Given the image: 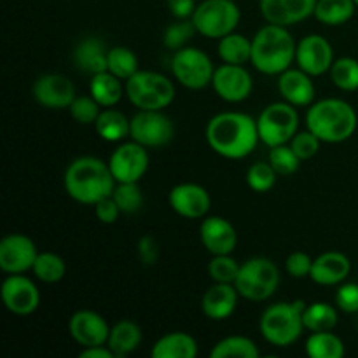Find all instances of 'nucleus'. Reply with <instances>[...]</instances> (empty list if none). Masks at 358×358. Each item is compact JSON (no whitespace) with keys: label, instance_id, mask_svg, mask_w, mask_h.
Returning <instances> with one entry per match:
<instances>
[{"label":"nucleus","instance_id":"1","mask_svg":"<svg viewBox=\"0 0 358 358\" xmlns=\"http://www.w3.org/2000/svg\"><path fill=\"white\" fill-rule=\"evenodd\" d=\"M205 138L210 149L224 159H245L261 142L257 119L245 112H219L208 121Z\"/></svg>","mask_w":358,"mask_h":358},{"label":"nucleus","instance_id":"2","mask_svg":"<svg viewBox=\"0 0 358 358\" xmlns=\"http://www.w3.org/2000/svg\"><path fill=\"white\" fill-rule=\"evenodd\" d=\"M115 178L112 175L108 161L96 156L76 157L66 166L63 175V187L73 201L80 205L94 206L100 199L114 192Z\"/></svg>","mask_w":358,"mask_h":358},{"label":"nucleus","instance_id":"3","mask_svg":"<svg viewBox=\"0 0 358 358\" xmlns=\"http://www.w3.org/2000/svg\"><path fill=\"white\" fill-rule=\"evenodd\" d=\"M297 41L287 27L266 23L252 37V66L266 76H280L296 63Z\"/></svg>","mask_w":358,"mask_h":358},{"label":"nucleus","instance_id":"4","mask_svg":"<svg viewBox=\"0 0 358 358\" xmlns=\"http://www.w3.org/2000/svg\"><path fill=\"white\" fill-rule=\"evenodd\" d=\"M357 112L341 98L313 101L306 112V128L324 143L346 142L357 131Z\"/></svg>","mask_w":358,"mask_h":358},{"label":"nucleus","instance_id":"5","mask_svg":"<svg viewBox=\"0 0 358 358\" xmlns=\"http://www.w3.org/2000/svg\"><path fill=\"white\" fill-rule=\"evenodd\" d=\"M308 304L304 301L297 299L292 303L269 304L261 315L259 320V331L261 336L273 346L278 348H287L294 345L297 339L303 336L304 329L303 313Z\"/></svg>","mask_w":358,"mask_h":358},{"label":"nucleus","instance_id":"6","mask_svg":"<svg viewBox=\"0 0 358 358\" xmlns=\"http://www.w3.org/2000/svg\"><path fill=\"white\" fill-rule=\"evenodd\" d=\"M126 98L138 110H164L175 100V84L164 73L140 69L124 83Z\"/></svg>","mask_w":358,"mask_h":358},{"label":"nucleus","instance_id":"7","mask_svg":"<svg viewBox=\"0 0 358 358\" xmlns=\"http://www.w3.org/2000/svg\"><path fill=\"white\" fill-rule=\"evenodd\" d=\"M280 282H282L280 269L271 259L250 257L241 262L234 287L243 299L252 301V303H262L275 296Z\"/></svg>","mask_w":358,"mask_h":358},{"label":"nucleus","instance_id":"8","mask_svg":"<svg viewBox=\"0 0 358 358\" xmlns=\"http://www.w3.org/2000/svg\"><path fill=\"white\" fill-rule=\"evenodd\" d=\"M240 20L241 10L234 0H203L191 16L196 31L213 41L236 31Z\"/></svg>","mask_w":358,"mask_h":358},{"label":"nucleus","instance_id":"9","mask_svg":"<svg viewBox=\"0 0 358 358\" xmlns=\"http://www.w3.org/2000/svg\"><path fill=\"white\" fill-rule=\"evenodd\" d=\"M259 138L266 147H276L289 143L299 131V112L297 107L285 100L273 101L257 117Z\"/></svg>","mask_w":358,"mask_h":358},{"label":"nucleus","instance_id":"10","mask_svg":"<svg viewBox=\"0 0 358 358\" xmlns=\"http://www.w3.org/2000/svg\"><path fill=\"white\" fill-rule=\"evenodd\" d=\"M170 66L175 80L192 91L212 86L213 73L217 69L212 58L203 49L191 48V45H185V48L175 51L171 56Z\"/></svg>","mask_w":358,"mask_h":358},{"label":"nucleus","instance_id":"11","mask_svg":"<svg viewBox=\"0 0 358 358\" xmlns=\"http://www.w3.org/2000/svg\"><path fill=\"white\" fill-rule=\"evenodd\" d=\"M175 136V124L164 110H138L129 122V138L147 149H161Z\"/></svg>","mask_w":358,"mask_h":358},{"label":"nucleus","instance_id":"12","mask_svg":"<svg viewBox=\"0 0 358 358\" xmlns=\"http://www.w3.org/2000/svg\"><path fill=\"white\" fill-rule=\"evenodd\" d=\"M108 166L115 182H140L149 170V152L142 143L121 142L108 157Z\"/></svg>","mask_w":358,"mask_h":358},{"label":"nucleus","instance_id":"13","mask_svg":"<svg viewBox=\"0 0 358 358\" xmlns=\"http://www.w3.org/2000/svg\"><path fill=\"white\" fill-rule=\"evenodd\" d=\"M0 296L6 310L16 317H30L41 306L37 285L24 275H7L0 287Z\"/></svg>","mask_w":358,"mask_h":358},{"label":"nucleus","instance_id":"14","mask_svg":"<svg viewBox=\"0 0 358 358\" xmlns=\"http://www.w3.org/2000/svg\"><path fill=\"white\" fill-rule=\"evenodd\" d=\"M212 87L220 100L227 101V103H241L250 98L252 91H254V79L245 65L222 63L215 69Z\"/></svg>","mask_w":358,"mask_h":358},{"label":"nucleus","instance_id":"15","mask_svg":"<svg viewBox=\"0 0 358 358\" xmlns=\"http://www.w3.org/2000/svg\"><path fill=\"white\" fill-rule=\"evenodd\" d=\"M38 252L27 234L13 233L0 240V269L6 275H24L31 271Z\"/></svg>","mask_w":358,"mask_h":358},{"label":"nucleus","instance_id":"16","mask_svg":"<svg viewBox=\"0 0 358 358\" xmlns=\"http://www.w3.org/2000/svg\"><path fill=\"white\" fill-rule=\"evenodd\" d=\"M34 100L41 107L49 110H63L72 105L76 94V86L72 80L63 73H44L37 77L31 87Z\"/></svg>","mask_w":358,"mask_h":358},{"label":"nucleus","instance_id":"17","mask_svg":"<svg viewBox=\"0 0 358 358\" xmlns=\"http://www.w3.org/2000/svg\"><path fill=\"white\" fill-rule=\"evenodd\" d=\"M168 203L177 215L189 220L205 219L212 208L210 192L194 182H182L171 187Z\"/></svg>","mask_w":358,"mask_h":358},{"label":"nucleus","instance_id":"18","mask_svg":"<svg viewBox=\"0 0 358 358\" xmlns=\"http://www.w3.org/2000/svg\"><path fill=\"white\" fill-rule=\"evenodd\" d=\"M334 49L331 42L318 34H310L297 42L296 65L311 77H320L331 70Z\"/></svg>","mask_w":358,"mask_h":358},{"label":"nucleus","instance_id":"19","mask_svg":"<svg viewBox=\"0 0 358 358\" xmlns=\"http://www.w3.org/2000/svg\"><path fill=\"white\" fill-rule=\"evenodd\" d=\"M69 332L70 338L80 348H87V346L107 345L108 334H110V325L96 311L79 310L70 317Z\"/></svg>","mask_w":358,"mask_h":358},{"label":"nucleus","instance_id":"20","mask_svg":"<svg viewBox=\"0 0 358 358\" xmlns=\"http://www.w3.org/2000/svg\"><path fill=\"white\" fill-rule=\"evenodd\" d=\"M317 0H259V9L266 23L292 27L313 16Z\"/></svg>","mask_w":358,"mask_h":358},{"label":"nucleus","instance_id":"21","mask_svg":"<svg viewBox=\"0 0 358 358\" xmlns=\"http://www.w3.org/2000/svg\"><path fill=\"white\" fill-rule=\"evenodd\" d=\"M199 238L205 250L212 255L233 254L238 245V233L234 226L219 215H206L201 220Z\"/></svg>","mask_w":358,"mask_h":358},{"label":"nucleus","instance_id":"22","mask_svg":"<svg viewBox=\"0 0 358 358\" xmlns=\"http://www.w3.org/2000/svg\"><path fill=\"white\" fill-rule=\"evenodd\" d=\"M278 91L287 103L294 107H310L315 101V90L313 77L301 70L299 66L282 72L278 76Z\"/></svg>","mask_w":358,"mask_h":358},{"label":"nucleus","instance_id":"23","mask_svg":"<svg viewBox=\"0 0 358 358\" xmlns=\"http://www.w3.org/2000/svg\"><path fill=\"white\" fill-rule=\"evenodd\" d=\"M238 299H240V294L234 283H213L203 294L201 311L208 320H227L236 311Z\"/></svg>","mask_w":358,"mask_h":358},{"label":"nucleus","instance_id":"24","mask_svg":"<svg viewBox=\"0 0 358 358\" xmlns=\"http://www.w3.org/2000/svg\"><path fill=\"white\" fill-rule=\"evenodd\" d=\"M352 271V261L343 252L329 250L313 259L310 278L317 285L336 287L341 285Z\"/></svg>","mask_w":358,"mask_h":358},{"label":"nucleus","instance_id":"25","mask_svg":"<svg viewBox=\"0 0 358 358\" xmlns=\"http://www.w3.org/2000/svg\"><path fill=\"white\" fill-rule=\"evenodd\" d=\"M108 48L103 38L100 37H84L73 49V63L77 69L84 73H100L107 70Z\"/></svg>","mask_w":358,"mask_h":358},{"label":"nucleus","instance_id":"26","mask_svg":"<svg viewBox=\"0 0 358 358\" xmlns=\"http://www.w3.org/2000/svg\"><path fill=\"white\" fill-rule=\"evenodd\" d=\"M152 358H194L198 355V341L187 332H170L154 343Z\"/></svg>","mask_w":358,"mask_h":358},{"label":"nucleus","instance_id":"27","mask_svg":"<svg viewBox=\"0 0 358 358\" xmlns=\"http://www.w3.org/2000/svg\"><path fill=\"white\" fill-rule=\"evenodd\" d=\"M142 329L131 320H121L110 327L107 346L114 352L115 358H124L131 355L142 345Z\"/></svg>","mask_w":358,"mask_h":358},{"label":"nucleus","instance_id":"28","mask_svg":"<svg viewBox=\"0 0 358 358\" xmlns=\"http://www.w3.org/2000/svg\"><path fill=\"white\" fill-rule=\"evenodd\" d=\"M90 94L103 108L115 107L126 94L124 80L115 77L108 70L94 73V76H91L90 80Z\"/></svg>","mask_w":358,"mask_h":358},{"label":"nucleus","instance_id":"29","mask_svg":"<svg viewBox=\"0 0 358 358\" xmlns=\"http://www.w3.org/2000/svg\"><path fill=\"white\" fill-rule=\"evenodd\" d=\"M129 122H131V119L126 117V114H122L117 108L108 107L100 112L93 126L101 140L117 143L124 142L129 136Z\"/></svg>","mask_w":358,"mask_h":358},{"label":"nucleus","instance_id":"30","mask_svg":"<svg viewBox=\"0 0 358 358\" xmlns=\"http://www.w3.org/2000/svg\"><path fill=\"white\" fill-rule=\"evenodd\" d=\"M355 10L353 0H317L313 16L325 27H341L352 20Z\"/></svg>","mask_w":358,"mask_h":358},{"label":"nucleus","instance_id":"31","mask_svg":"<svg viewBox=\"0 0 358 358\" xmlns=\"http://www.w3.org/2000/svg\"><path fill=\"white\" fill-rule=\"evenodd\" d=\"M217 52L222 63H229V65H247L252 59V41L245 37L243 34H233L226 35L219 41L217 45Z\"/></svg>","mask_w":358,"mask_h":358},{"label":"nucleus","instance_id":"32","mask_svg":"<svg viewBox=\"0 0 358 358\" xmlns=\"http://www.w3.org/2000/svg\"><path fill=\"white\" fill-rule=\"evenodd\" d=\"M304 350L311 358H343L346 352L343 339L332 331L310 332Z\"/></svg>","mask_w":358,"mask_h":358},{"label":"nucleus","instance_id":"33","mask_svg":"<svg viewBox=\"0 0 358 358\" xmlns=\"http://www.w3.org/2000/svg\"><path fill=\"white\" fill-rule=\"evenodd\" d=\"M304 329L310 332L334 331L339 322V310L336 304L313 303L308 304L303 313Z\"/></svg>","mask_w":358,"mask_h":358},{"label":"nucleus","instance_id":"34","mask_svg":"<svg viewBox=\"0 0 358 358\" xmlns=\"http://www.w3.org/2000/svg\"><path fill=\"white\" fill-rule=\"evenodd\" d=\"M212 358H259L261 350L247 336H227L210 352Z\"/></svg>","mask_w":358,"mask_h":358},{"label":"nucleus","instance_id":"35","mask_svg":"<svg viewBox=\"0 0 358 358\" xmlns=\"http://www.w3.org/2000/svg\"><path fill=\"white\" fill-rule=\"evenodd\" d=\"M107 70L126 83L129 77L135 76L140 70L138 56L135 55V51L126 48V45H114V48H108Z\"/></svg>","mask_w":358,"mask_h":358},{"label":"nucleus","instance_id":"36","mask_svg":"<svg viewBox=\"0 0 358 358\" xmlns=\"http://www.w3.org/2000/svg\"><path fill=\"white\" fill-rule=\"evenodd\" d=\"M31 273L42 283H49L51 285V283H58L65 278L66 264L55 252H38L37 259L34 262V268H31Z\"/></svg>","mask_w":358,"mask_h":358},{"label":"nucleus","instance_id":"37","mask_svg":"<svg viewBox=\"0 0 358 358\" xmlns=\"http://www.w3.org/2000/svg\"><path fill=\"white\" fill-rule=\"evenodd\" d=\"M331 80L338 90L341 91H352L358 90V62L350 56H343V58L334 59L331 70Z\"/></svg>","mask_w":358,"mask_h":358},{"label":"nucleus","instance_id":"38","mask_svg":"<svg viewBox=\"0 0 358 358\" xmlns=\"http://www.w3.org/2000/svg\"><path fill=\"white\" fill-rule=\"evenodd\" d=\"M112 198L119 205L122 213L131 215L143 206V192L138 182H117L112 192Z\"/></svg>","mask_w":358,"mask_h":358},{"label":"nucleus","instance_id":"39","mask_svg":"<svg viewBox=\"0 0 358 358\" xmlns=\"http://www.w3.org/2000/svg\"><path fill=\"white\" fill-rule=\"evenodd\" d=\"M280 175L276 173L275 168L271 166L269 161H257V163L250 164L247 170V185L254 192L264 194L269 192L276 185V178Z\"/></svg>","mask_w":358,"mask_h":358},{"label":"nucleus","instance_id":"40","mask_svg":"<svg viewBox=\"0 0 358 358\" xmlns=\"http://www.w3.org/2000/svg\"><path fill=\"white\" fill-rule=\"evenodd\" d=\"M268 161L271 163V166L275 168V171L280 177H290V175H294L299 170L301 163H303V161L299 159V156L294 152L290 143L271 147V149H269Z\"/></svg>","mask_w":358,"mask_h":358},{"label":"nucleus","instance_id":"41","mask_svg":"<svg viewBox=\"0 0 358 358\" xmlns=\"http://www.w3.org/2000/svg\"><path fill=\"white\" fill-rule=\"evenodd\" d=\"M198 34L194 28V23L191 20H177L175 23L168 24L163 31V45L170 51H178L185 48L187 42L191 41L192 35Z\"/></svg>","mask_w":358,"mask_h":358},{"label":"nucleus","instance_id":"42","mask_svg":"<svg viewBox=\"0 0 358 358\" xmlns=\"http://www.w3.org/2000/svg\"><path fill=\"white\" fill-rule=\"evenodd\" d=\"M240 266L231 254L212 255V261L208 262V276L213 283H234Z\"/></svg>","mask_w":358,"mask_h":358},{"label":"nucleus","instance_id":"43","mask_svg":"<svg viewBox=\"0 0 358 358\" xmlns=\"http://www.w3.org/2000/svg\"><path fill=\"white\" fill-rule=\"evenodd\" d=\"M69 110H70V115L73 117V121L79 122V124L90 126L96 122L98 115H100V112L103 110V107H101V105L91 96V94H84V96L73 98Z\"/></svg>","mask_w":358,"mask_h":358},{"label":"nucleus","instance_id":"44","mask_svg":"<svg viewBox=\"0 0 358 358\" xmlns=\"http://www.w3.org/2000/svg\"><path fill=\"white\" fill-rule=\"evenodd\" d=\"M289 143L294 149V152L299 156L301 161H308L317 156L318 150H320V145L324 142L306 128V131H297Z\"/></svg>","mask_w":358,"mask_h":358},{"label":"nucleus","instance_id":"45","mask_svg":"<svg viewBox=\"0 0 358 358\" xmlns=\"http://www.w3.org/2000/svg\"><path fill=\"white\" fill-rule=\"evenodd\" d=\"M334 303L343 313H358V283H341L336 290Z\"/></svg>","mask_w":358,"mask_h":358},{"label":"nucleus","instance_id":"46","mask_svg":"<svg viewBox=\"0 0 358 358\" xmlns=\"http://www.w3.org/2000/svg\"><path fill=\"white\" fill-rule=\"evenodd\" d=\"M311 266H313V259L306 252H292L285 261V271L292 278L303 280L311 275Z\"/></svg>","mask_w":358,"mask_h":358},{"label":"nucleus","instance_id":"47","mask_svg":"<svg viewBox=\"0 0 358 358\" xmlns=\"http://www.w3.org/2000/svg\"><path fill=\"white\" fill-rule=\"evenodd\" d=\"M93 208H94V215H96V219L100 220L101 224H115L117 222L119 215L122 213L121 208H119V205L115 203V199L112 198V194L107 196V198L100 199Z\"/></svg>","mask_w":358,"mask_h":358},{"label":"nucleus","instance_id":"48","mask_svg":"<svg viewBox=\"0 0 358 358\" xmlns=\"http://www.w3.org/2000/svg\"><path fill=\"white\" fill-rule=\"evenodd\" d=\"M136 255H138L140 262L145 266H154L159 261V247H157V241L152 236L145 234L138 240L136 243Z\"/></svg>","mask_w":358,"mask_h":358},{"label":"nucleus","instance_id":"49","mask_svg":"<svg viewBox=\"0 0 358 358\" xmlns=\"http://www.w3.org/2000/svg\"><path fill=\"white\" fill-rule=\"evenodd\" d=\"M171 16L177 20H191L196 9V0H166Z\"/></svg>","mask_w":358,"mask_h":358},{"label":"nucleus","instance_id":"50","mask_svg":"<svg viewBox=\"0 0 358 358\" xmlns=\"http://www.w3.org/2000/svg\"><path fill=\"white\" fill-rule=\"evenodd\" d=\"M79 357L80 358H115L114 352H112L107 345L87 346V348L80 350Z\"/></svg>","mask_w":358,"mask_h":358},{"label":"nucleus","instance_id":"51","mask_svg":"<svg viewBox=\"0 0 358 358\" xmlns=\"http://www.w3.org/2000/svg\"><path fill=\"white\" fill-rule=\"evenodd\" d=\"M353 2H355V3H357V7H358V0H353Z\"/></svg>","mask_w":358,"mask_h":358}]
</instances>
